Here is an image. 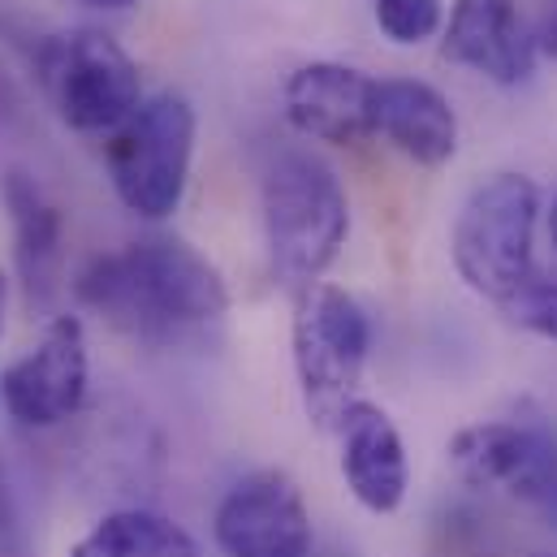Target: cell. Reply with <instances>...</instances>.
<instances>
[{
  "label": "cell",
  "instance_id": "3",
  "mask_svg": "<svg viewBox=\"0 0 557 557\" xmlns=\"http://www.w3.org/2000/svg\"><path fill=\"white\" fill-rule=\"evenodd\" d=\"M294 372L302 411L315 428H337V419L359 403L368 350H372V324L355 294L329 281H311L294 289Z\"/></svg>",
  "mask_w": 557,
  "mask_h": 557
},
{
  "label": "cell",
  "instance_id": "15",
  "mask_svg": "<svg viewBox=\"0 0 557 557\" xmlns=\"http://www.w3.org/2000/svg\"><path fill=\"white\" fill-rule=\"evenodd\" d=\"M70 557H203L199 541L160 510H113L96 519L74 545Z\"/></svg>",
  "mask_w": 557,
  "mask_h": 557
},
{
  "label": "cell",
  "instance_id": "2",
  "mask_svg": "<svg viewBox=\"0 0 557 557\" xmlns=\"http://www.w3.org/2000/svg\"><path fill=\"white\" fill-rule=\"evenodd\" d=\"M350 234V199L342 177L311 151H285L264 173V243L269 264L289 289L320 281Z\"/></svg>",
  "mask_w": 557,
  "mask_h": 557
},
{
  "label": "cell",
  "instance_id": "10",
  "mask_svg": "<svg viewBox=\"0 0 557 557\" xmlns=\"http://www.w3.org/2000/svg\"><path fill=\"white\" fill-rule=\"evenodd\" d=\"M372 91L376 78H368L363 70L342 61H311L285 78L281 104L285 122L302 139L350 147L372 135Z\"/></svg>",
  "mask_w": 557,
  "mask_h": 557
},
{
  "label": "cell",
  "instance_id": "8",
  "mask_svg": "<svg viewBox=\"0 0 557 557\" xmlns=\"http://www.w3.org/2000/svg\"><path fill=\"white\" fill-rule=\"evenodd\" d=\"M91 355L78 315H57L44 337L0 372V407L22 428H57L87 403Z\"/></svg>",
  "mask_w": 557,
  "mask_h": 557
},
{
  "label": "cell",
  "instance_id": "1",
  "mask_svg": "<svg viewBox=\"0 0 557 557\" xmlns=\"http://www.w3.org/2000/svg\"><path fill=\"white\" fill-rule=\"evenodd\" d=\"M74 289L117 333L156 350L186 346L230 315V285L221 269L169 234L96 256Z\"/></svg>",
  "mask_w": 557,
  "mask_h": 557
},
{
  "label": "cell",
  "instance_id": "11",
  "mask_svg": "<svg viewBox=\"0 0 557 557\" xmlns=\"http://www.w3.org/2000/svg\"><path fill=\"white\" fill-rule=\"evenodd\" d=\"M445 61L475 70L497 87H519L536 70V39L515 0H454L441 39Z\"/></svg>",
  "mask_w": 557,
  "mask_h": 557
},
{
  "label": "cell",
  "instance_id": "9",
  "mask_svg": "<svg viewBox=\"0 0 557 557\" xmlns=\"http://www.w3.org/2000/svg\"><path fill=\"white\" fill-rule=\"evenodd\" d=\"M212 536L225 557H307L311 510L285 471H251L221 497Z\"/></svg>",
  "mask_w": 557,
  "mask_h": 557
},
{
  "label": "cell",
  "instance_id": "19",
  "mask_svg": "<svg viewBox=\"0 0 557 557\" xmlns=\"http://www.w3.org/2000/svg\"><path fill=\"white\" fill-rule=\"evenodd\" d=\"M532 39H536V57H549V61H557V0H549V4H545L541 22L532 26Z\"/></svg>",
  "mask_w": 557,
  "mask_h": 557
},
{
  "label": "cell",
  "instance_id": "14",
  "mask_svg": "<svg viewBox=\"0 0 557 557\" xmlns=\"http://www.w3.org/2000/svg\"><path fill=\"white\" fill-rule=\"evenodd\" d=\"M0 195L9 208V225H13V260H17L26 302L44 307V302H52V294L61 285L65 216L26 169H9L0 182Z\"/></svg>",
  "mask_w": 557,
  "mask_h": 557
},
{
  "label": "cell",
  "instance_id": "23",
  "mask_svg": "<svg viewBox=\"0 0 557 557\" xmlns=\"http://www.w3.org/2000/svg\"><path fill=\"white\" fill-rule=\"evenodd\" d=\"M307 557H350V554H307Z\"/></svg>",
  "mask_w": 557,
  "mask_h": 557
},
{
  "label": "cell",
  "instance_id": "20",
  "mask_svg": "<svg viewBox=\"0 0 557 557\" xmlns=\"http://www.w3.org/2000/svg\"><path fill=\"white\" fill-rule=\"evenodd\" d=\"M4 315H9V277L0 269V337H4Z\"/></svg>",
  "mask_w": 557,
  "mask_h": 557
},
{
  "label": "cell",
  "instance_id": "18",
  "mask_svg": "<svg viewBox=\"0 0 557 557\" xmlns=\"http://www.w3.org/2000/svg\"><path fill=\"white\" fill-rule=\"evenodd\" d=\"M0 557H30L22 519H17V506H13L9 488H4V475H0Z\"/></svg>",
  "mask_w": 557,
  "mask_h": 557
},
{
  "label": "cell",
  "instance_id": "5",
  "mask_svg": "<svg viewBox=\"0 0 557 557\" xmlns=\"http://www.w3.org/2000/svg\"><path fill=\"white\" fill-rule=\"evenodd\" d=\"M195 156V109L177 91H160L109 135L104 160L117 199L143 221H169L182 208Z\"/></svg>",
  "mask_w": 557,
  "mask_h": 557
},
{
  "label": "cell",
  "instance_id": "7",
  "mask_svg": "<svg viewBox=\"0 0 557 557\" xmlns=\"http://www.w3.org/2000/svg\"><path fill=\"white\" fill-rule=\"evenodd\" d=\"M39 70L61 122L78 135H113L143 104L139 65L104 30L52 39L39 57Z\"/></svg>",
  "mask_w": 557,
  "mask_h": 557
},
{
  "label": "cell",
  "instance_id": "24",
  "mask_svg": "<svg viewBox=\"0 0 557 557\" xmlns=\"http://www.w3.org/2000/svg\"><path fill=\"white\" fill-rule=\"evenodd\" d=\"M528 557H554V554H528Z\"/></svg>",
  "mask_w": 557,
  "mask_h": 557
},
{
  "label": "cell",
  "instance_id": "12",
  "mask_svg": "<svg viewBox=\"0 0 557 557\" xmlns=\"http://www.w3.org/2000/svg\"><path fill=\"white\" fill-rule=\"evenodd\" d=\"M337 441H342V480L350 497L368 515H398L411 488V467H407V445L398 423L376 403H355L337 419Z\"/></svg>",
  "mask_w": 557,
  "mask_h": 557
},
{
  "label": "cell",
  "instance_id": "13",
  "mask_svg": "<svg viewBox=\"0 0 557 557\" xmlns=\"http://www.w3.org/2000/svg\"><path fill=\"white\" fill-rule=\"evenodd\" d=\"M372 135L394 143L423 169H441L458 151V117L432 83L381 78L372 91Z\"/></svg>",
  "mask_w": 557,
  "mask_h": 557
},
{
  "label": "cell",
  "instance_id": "21",
  "mask_svg": "<svg viewBox=\"0 0 557 557\" xmlns=\"http://www.w3.org/2000/svg\"><path fill=\"white\" fill-rule=\"evenodd\" d=\"M83 4H91V9H131L135 0H83Z\"/></svg>",
  "mask_w": 557,
  "mask_h": 557
},
{
  "label": "cell",
  "instance_id": "17",
  "mask_svg": "<svg viewBox=\"0 0 557 557\" xmlns=\"http://www.w3.org/2000/svg\"><path fill=\"white\" fill-rule=\"evenodd\" d=\"M376 26L394 44H423L441 30V0H376Z\"/></svg>",
  "mask_w": 557,
  "mask_h": 557
},
{
  "label": "cell",
  "instance_id": "22",
  "mask_svg": "<svg viewBox=\"0 0 557 557\" xmlns=\"http://www.w3.org/2000/svg\"><path fill=\"white\" fill-rule=\"evenodd\" d=\"M549 238H554V247H557V199H554V208H549Z\"/></svg>",
  "mask_w": 557,
  "mask_h": 557
},
{
  "label": "cell",
  "instance_id": "4",
  "mask_svg": "<svg viewBox=\"0 0 557 557\" xmlns=\"http://www.w3.org/2000/svg\"><path fill=\"white\" fill-rule=\"evenodd\" d=\"M536 221L541 186L523 173H497L480 182L454 221V269L480 298L502 302L536 273Z\"/></svg>",
  "mask_w": 557,
  "mask_h": 557
},
{
  "label": "cell",
  "instance_id": "6",
  "mask_svg": "<svg viewBox=\"0 0 557 557\" xmlns=\"http://www.w3.org/2000/svg\"><path fill=\"white\" fill-rule=\"evenodd\" d=\"M449 467L467 488H502L557 532V436L541 416L458 428L449 441Z\"/></svg>",
  "mask_w": 557,
  "mask_h": 557
},
{
  "label": "cell",
  "instance_id": "16",
  "mask_svg": "<svg viewBox=\"0 0 557 557\" xmlns=\"http://www.w3.org/2000/svg\"><path fill=\"white\" fill-rule=\"evenodd\" d=\"M497 307H502V315L510 324H519V329H528L536 337L557 342V281L532 273L515 294H506Z\"/></svg>",
  "mask_w": 557,
  "mask_h": 557
}]
</instances>
